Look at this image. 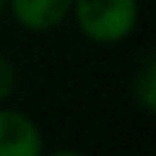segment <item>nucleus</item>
<instances>
[{"mask_svg":"<svg viewBox=\"0 0 156 156\" xmlns=\"http://www.w3.org/2000/svg\"><path fill=\"white\" fill-rule=\"evenodd\" d=\"M73 0H8L5 13L21 29L31 34H44L70 18Z\"/></svg>","mask_w":156,"mask_h":156,"instance_id":"7ed1b4c3","label":"nucleus"},{"mask_svg":"<svg viewBox=\"0 0 156 156\" xmlns=\"http://www.w3.org/2000/svg\"><path fill=\"white\" fill-rule=\"evenodd\" d=\"M42 156H86V154L83 151H76V148H52V151L44 148Z\"/></svg>","mask_w":156,"mask_h":156,"instance_id":"423d86ee","label":"nucleus"},{"mask_svg":"<svg viewBox=\"0 0 156 156\" xmlns=\"http://www.w3.org/2000/svg\"><path fill=\"white\" fill-rule=\"evenodd\" d=\"M70 18L86 42L115 47L138 29L140 0H73Z\"/></svg>","mask_w":156,"mask_h":156,"instance_id":"f257e3e1","label":"nucleus"},{"mask_svg":"<svg viewBox=\"0 0 156 156\" xmlns=\"http://www.w3.org/2000/svg\"><path fill=\"white\" fill-rule=\"evenodd\" d=\"M44 135L31 115L0 104V156H42Z\"/></svg>","mask_w":156,"mask_h":156,"instance_id":"f03ea898","label":"nucleus"},{"mask_svg":"<svg viewBox=\"0 0 156 156\" xmlns=\"http://www.w3.org/2000/svg\"><path fill=\"white\" fill-rule=\"evenodd\" d=\"M133 99L146 115L156 112V60L146 57L133 78Z\"/></svg>","mask_w":156,"mask_h":156,"instance_id":"20e7f679","label":"nucleus"},{"mask_svg":"<svg viewBox=\"0 0 156 156\" xmlns=\"http://www.w3.org/2000/svg\"><path fill=\"white\" fill-rule=\"evenodd\" d=\"M5 8H8V0H0V18L5 16Z\"/></svg>","mask_w":156,"mask_h":156,"instance_id":"0eeeda50","label":"nucleus"},{"mask_svg":"<svg viewBox=\"0 0 156 156\" xmlns=\"http://www.w3.org/2000/svg\"><path fill=\"white\" fill-rule=\"evenodd\" d=\"M18 86V70L5 55H0V104H5Z\"/></svg>","mask_w":156,"mask_h":156,"instance_id":"39448f33","label":"nucleus"}]
</instances>
